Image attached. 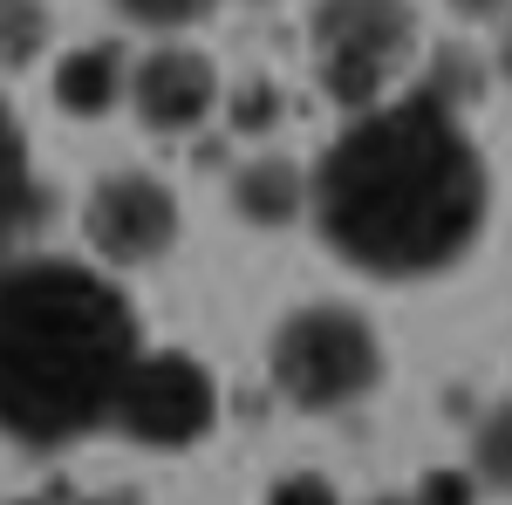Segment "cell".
<instances>
[{
    "label": "cell",
    "instance_id": "3",
    "mask_svg": "<svg viewBox=\"0 0 512 505\" xmlns=\"http://www.w3.org/2000/svg\"><path fill=\"white\" fill-rule=\"evenodd\" d=\"M267 369L287 403L301 410H342L383 383V342L355 308H301L267 342Z\"/></svg>",
    "mask_w": 512,
    "mask_h": 505
},
{
    "label": "cell",
    "instance_id": "10",
    "mask_svg": "<svg viewBox=\"0 0 512 505\" xmlns=\"http://www.w3.org/2000/svg\"><path fill=\"white\" fill-rule=\"evenodd\" d=\"M233 205L253 226H287V219L308 205V178H301L287 157H253L233 178Z\"/></svg>",
    "mask_w": 512,
    "mask_h": 505
},
{
    "label": "cell",
    "instance_id": "8",
    "mask_svg": "<svg viewBox=\"0 0 512 505\" xmlns=\"http://www.w3.org/2000/svg\"><path fill=\"white\" fill-rule=\"evenodd\" d=\"M123 96H130V62L117 41H82L55 62V103L69 117H110Z\"/></svg>",
    "mask_w": 512,
    "mask_h": 505
},
{
    "label": "cell",
    "instance_id": "15",
    "mask_svg": "<svg viewBox=\"0 0 512 505\" xmlns=\"http://www.w3.org/2000/svg\"><path fill=\"white\" fill-rule=\"evenodd\" d=\"M458 7H465V14H492L499 0H458Z\"/></svg>",
    "mask_w": 512,
    "mask_h": 505
},
{
    "label": "cell",
    "instance_id": "12",
    "mask_svg": "<svg viewBox=\"0 0 512 505\" xmlns=\"http://www.w3.org/2000/svg\"><path fill=\"white\" fill-rule=\"evenodd\" d=\"M117 14H130V21H144V28H185V21H198L212 0H110Z\"/></svg>",
    "mask_w": 512,
    "mask_h": 505
},
{
    "label": "cell",
    "instance_id": "6",
    "mask_svg": "<svg viewBox=\"0 0 512 505\" xmlns=\"http://www.w3.org/2000/svg\"><path fill=\"white\" fill-rule=\"evenodd\" d=\"M82 233L110 267H144V260L171 253V239H178V198L151 171H110L89 185Z\"/></svg>",
    "mask_w": 512,
    "mask_h": 505
},
{
    "label": "cell",
    "instance_id": "13",
    "mask_svg": "<svg viewBox=\"0 0 512 505\" xmlns=\"http://www.w3.org/2000/svg\"><path fill=\"white\" fill-rule=\"evenodd\" d=\"M267 505H335V492H328L321 478H287V485L267 492Z\"/></svg>",
    "mask_w": 512,
    "mask_h": 505
},
{
    "label": "cell",
    "instance_id": "11",
    "mask_svg": "<svg viewBox=\"0 0 512 505\" xmlns=\"http://www.w3.org/2000/svg\"><path fill=\"white\" fill-rule=\"evenodd\" d=\"M472 465H478V478H485L492 492H512V403L485 417V430H478V451H472Z\"/></svg>",
    "mask_w": 512,
    "mask_h": 505
},
{
    "label": "cell",
    "instance_id": "2",
    "mask_svg": "<svg viewBox=\"0 0 512 505\" xmlns=\"http://www.w3.org/2000/svg\"><path fill=\"white\" fill-rule=\"evenodd\" d=\"M137 355V314L96 267H0V430L14 444L55 451L103 430Z\"/></svg>",
    "mask_w": 512,
    "mask_h": 505
},
{
    "label": "cell",
    "instance_id": "4",
    "mask_svg": "<svg viewBox=\"0 0 512 505\" xmlns=\"http://www.w3.org/2000/svg\"><path fill=\"white\" fill-rule=\"evenodd\" d=\"M410 48H417L410 0H321L315 7V76L355 117L383 103Z\"/></svg>",
    "mask_w": 512,
    "mask_h": 505
},
{
    "label": "cell",
    "instance_id": "16",
    "mask_svg": "<svg viewBox=\"0 0 512 505\" xmlns=\"http://www.w3.org/2000/svg\"><path fill=\"white\" fill-rule=\"evenodd\" d=\"M383 505H424V499H383Z\"/></svg>",
    "mask_w": 512,
    "mask_h": 505
},
{
    "label": "cell",
    "instance_id": "14",
    "mask_svg": "<svg viewBox=\"0 0 512 505\" xmlns=\"http://www.w3.org/2000/svg\"><path fill=\"white\" fill-rule=\"evenodd\" d=\"M499 69H506V82H512V28H506V41H499Z\"/></svg>",
    "mask_w": 512,
    "mask_h": 505
},
{
    "label": "cell",
    "instance_id": "5",
    "mask_svg": "<svg viewBox=\"0 0 512 505\" xmlns=\"http://www.w3.org/2000/svg\"><path fill=\"white\" fill-rule=\"evenodd\" d=\"M212 376L198 369L185 349H164V355H137L130 383H123L110 424L130 437V444H151V451H185L212 430Z\"/></svg>",
    "mask_w": 512,
    "mask_h": 505
},
{
    "label": "cell",
    "instance_id": "7",
    "mask_svg": "<svg viewBox=\"0 0 512 505\" xmlns=\"http://www.w3.org/2000/svg\"><path fill=\"white\" fill-rule=\"evenodd\" d=\"M130 103L151 130H198L219 103V69L198 55V48H151L137 69H130Z\"/></svg>",
    "mask_w": 512,
    "mask_h": 505
},
{
    "label": "cell",
    "instance_id": "9",
    "mask_svg": "<svg viewBox=\"0 0 512 505\" xmlns=\"http://www.w3.org/2000/svg\"><path fill=\"white\" fill-rule=\"evenodd\" d=\"M35 226V171H28V137L14 110L0 103V267L21 246V233Z\"/></svg>",
    "mask_w": 512,
    "mask_h": 505
},
{
    "label": "cell",
    "instance_id": "1",
    "mask_svg": "<svg viewBox=\"0 0 512 505\" xmlns=\"http://www.w3.org/2000/svg\"><path fill=\"white\" fill-rule=\"evenodd\" d=\"M485 157L451 103H376L321 151L308 205L321 239L376 280H424L472 253L485 226Z\"/></svg>",
    "mask_w": 512,
    "mask_h": 505
}]
</instances>
